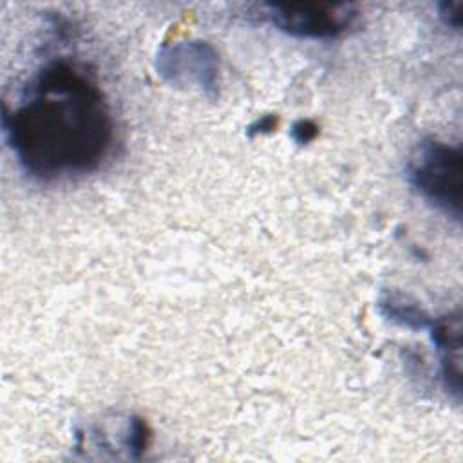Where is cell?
<instances>
[{
  "mask_svg": "<svg viewBox=\"0 0 463 463\" xmlns=\"http://www.w3.org/2000/svg\"><path fill=\"white\" fill-rule=\"evenodd\" d=\"M259 16L275 29L307 40H333L347 33L358 11L351 4H260Z\"/></svg>",
  "mask_w": 463,
  "mask_h": 463,
  "instance_id": "cell-3",
  "label": "cell"
},
{
  "mask_svg": "<svg viewBox=\"0 0 463 463\" xmlns=\"http://www.w3.org/2000/svg\"><path fill=\"white\" fill-rule=\"evenodd\" d=\"M156 71L172 87L195 89L212 99L219 94V56L208 42L163 43L156 54Z\"/></svg>",
  "mask_w": 463,
  "mask_h": 463,
  "instance_id": "cell-4",
  "label": "cell"
},
{
  "mask_svg": "<svg viewBox=\"0 0 463 463\" xmlns=\"http://www.w3.org/2000/svg\"><path fill=\"white\" fill-rule=\"evenodd\" d=\"M277 127V116L273 114H262L259 116L255 121L250 123V127L246 128V134L250 137H255V136H264V134H269L271 130H275Z\"/></svg>",
  "mask_w": 463,
  "mask_h": 463,
  "instance_id": "cell-10",
  "label": "cell"
},
{
  "mask_svg": "<svg viewBox=\"0 0 463 463\" xmlns=\"http://www.w3.org/2000/svg\"><path fill=\"white\" fill-rule=\"evenodd\" d=\"M439 353V374L443 387L456 400L461 396V313L459 309L432 318L429 327Z\"/></svg>",
  "mask_w": 463,
  "mask_h": 463,
  "instance_id": "cell-5",
  "label": "cell"
},
{
  "mask_svg": "<svg viewBox=\"0 0 463 463\" xmlns=\"http://www.w3.org/2000/svg\"><path fill=\"white\" fill-rule=\"evenodd\" d=\"M378 311L383 318L407 329H429L432 318L416 300L398 289H385L378 297Z\"/></svg>",
  "mask_w": 463,
  "mask_h": 463,
  "instance_id": "cell-6",
  "label": "cell"
},
{
  "mask_svg": "<svg viewBox=\"0 0 463 463\" xmlns=\"http://www.w3.org/2000/svg\"><path fill=\"white\" fill-rule=\"evenodd\" d=\"M412 188L445 217L459 222L463 204V152L439 139L421 141L407 165Z\"/></svg>",
  "mask_w": 463,
  "mask_h": 463,
  "instance_id": "cell-2",
  "label": "cell"
},
{
  "mask_svg": "<svg viewBox=\"0 0 463 463\" xmlns=\"http://www.w3.org/2000/svg\"><path fill=\"white\" fill-rule=\"evenodd\" d=\"M289 136L297 145H307L318 136V125L313 119H297L291 125Z\"/></svg>",
  "mask_w": 463,
  "mask_h": 463,
  "instance_id": "cell-8",
  "label": "cell"
},
{
  "mask_svg": "<svg viewBox=\"0 0 463 463\" xmlns=\"http://www.w3.org/2000/svg\"><path fill=\"white\" fill-rule=\"evenodd\" d=\"M2 128L20 168L42 183L98 170L116 130L94 76L63 58L45 63L13 109L4 105Z\"/></svg>",
  "mask_w": 463,
  "mask_h": 463,
  "instance_id": "cell-1",
  "label": "cell"
},
{
  "mask_svg": "<svg viewBox=\"0 0 463 463\" xmlns=\"http://www.w3.org/2000/svg\"><path fill=\"white\" fill-rule=\"evenodd\" d=\"M148 438H150V430H148L146 421L139 416L128 418L127 434H125V449L128 450V454L132 458H139L143 454V450L148 447Z\"/></svg>",
  "mask_w": 463,
  "mask_h": 463,
  "instance_id": "cell-7",
  "label": "cell"
},
{
  "mask_svg": "<svg viewBox=\"0 0 463 463\" xmlns=\"http://www.w3.org/2000/svg\"><path fill=\"white\" fill-rule=\"evenodd\" d=\"M461 2H441L438 4V16L441 22L454 31H459L461 27Z\"/></svg>",
  "mask_w": 463,
  "mask_h": 463,
  "instance_id": "cell-9",
  "label": "cell"
}]
</instances>
